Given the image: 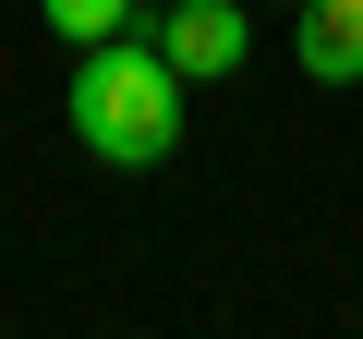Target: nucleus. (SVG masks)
Listing matches in <instances>:
<instances>
[{
  "instance_id": "obj_1",
  "label": "nucleus",
  "mask_w": 363,
  "mask_h": 339,
  "mask_svg": "<svg viewBox=\"0 0 363 339\" xmlns=\"http://www.w3.org/2000/svg\"><path fill=\"white\" fill-rule=\"evenodd\" d=\"M61 121H73V145L85 157H109V170H157L169 145H182V73H169V49L157 37H97L85 61H73V85H61Z\"/></svg>"
},
{
  "instance_id": "obj_5",
  "label": "nucleus",
  "mask_w": 363,
  "mask_h": 339,
  "mask_svg": "<svg viewBox=\"0 0 363 339\" xmlns=\"http://www.w3.org/2000/svg\"><path fill=\"white\" fill-rule=\"evenodd\" d=\"M291 13H303V0H291Z\"/></svg>"
},
{
  "instance_id": "obj_2",
  "label": "nucleus",
  "mask_w": 363,
  "mask_h": 339,
  "mask_svg": "<svg viewBox=\"0 0 363 339\" xmlns=\"http://www.w3.org/2000/svg\"><path fill=\"white\" fill-rule=\"evenodd\" d=\"M157 49H169V73H182V85H206V73H242V0H169Z\"/></svg>"
},
{
  "instance_id": "obj_4",
  "label": "nucleus",
  "mask_w": 363,
  "mask_h": 339,
  "mask_svg": "<svg viewBox=\"0 0 363 339\" xmlns=\"http://www.w3.org/2000/svg\"><path fill=\"white\" fill-rule=\"evenodd\" d=\"M37 13H49V37H61V49H97V37H121V25H133V0H37Z\"/></svg>"
},
{
  "instance_id": "obj_3",
  "label": "nucleus",
  "mask_w": 363,
  "mask_h": 339,
  "mask_svg": "<svg viewBox=\"0 0 363 339\" xmlns=\"http://www.w3.org/2000/svg\"><path fill=\"white\" fill-rule=\"evenodd\" d=\"M303 73L363 85V0H303Z\"/></svg>"
}]
</instances>
